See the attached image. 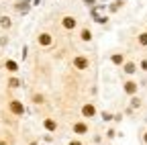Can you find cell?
I'll return each mask as SVG.
<instances>
[{
    "mask_svg": "<svg viewBox=\"0 0 147 145\" xmlns=\"http://www.w3.org/2000/svg\"><path fill=\"white\" fill-rule=\"evenodd\" d=\"M8 111H10L14 117H23V115H25V104H23V100L12 98V100L8 102Z\"/></svg>",
    "mask_w": 147,
    "mask_h": 145,
    "instance_id": "cell-1",
    "label": "cell"
},
{
    "mask_svg": "<svg viewBox=\"0 0 147 145\" xmlns=\"http://www.w3.org/2000/svg\"><path fill=\"white\" fill-rule=\"evenodd\" d=\"M71 63H74V67L76 69H88L90 67V59L86 57V55H76L71 59Z\"/></svg>",
    "mask_w": 147,
    "mask_h": 145,
    "instance_id": "cell-2",
    "label": "cell"
},
{
    "mask_svg": "<svg viewBox=\"0 0 147 145\" xmlns=\"http://www.w3.org/2000/svg\"><path fill=\"white\" fill-rule=\"evenodd\" d=\"M123 90H125V94H129V96H137L139 84H137L135 80H127V82L123 84Z\"/></svg>",
    "mask_w": 147,
    "mask_h": 145,
    "instance_id": "cell-3",
    "label": "cell"
},
{
    "mask_svg": "<svg viewBox=\"0 0 147 145\" xmlns=\"http://www.w3.org/2000/svg\"><path fill=\"white\" fill-rule=\"evenodd\" d=\"M82 115H84L86 119H92V117H96V106L92 104V102H86V104L82 106Z\"/></svg>",
    "mask_w": 147,
    "mask_h": 145,
    "instance_id": "cell-4",
    "label": "cell"
},
{
    "mask_svg": "<svg viewBox=\"0 0 147 145\" xmlns=\"http://www.w3.org/2000/svg\"><path fill=\"white\" fill-rule=\"evenodd\" d=\"M29 8H31V0H18V2L14 4V10L21 12V14H27Z\"/></svg>",
    "mask_w": 147,
    "mask_h": 145,
    "instance_id": "cell-5",
    "label": "cell"
},
{
    "mask_svg": "<svg viewBox=\"0 0 147 145\" xmlns=\"http://www.w3.org/2000/svg\"><path fill=\"white\" fill-rule=\"evenodd\" d=\"M37 43H39L41 47H49L53 43V37H51V33H41L39 37H37Z\"/></svg>",
    "mask_w": 147,
    "mask_h": 145,
    "instance_id": "cell-6",
    "label": "cell"
},
{
    "mask_svg": "<svg viewBox=\"0 0 147 145\" xmlns=\"http://www.w3.org/2000/svg\"><path fill=\"white\" fill-rule=\"evenodd\" d=\"M71 131L76 133V135H86V133H88V123H82V121H78V123H74V127H71Z\"/></svg>",
    "mask_w": 147,
    "mask_h": 145,
    "instance_id": "cell-7",
    "label": "cell"
},
{
    "mask_svg": "<svg viewBox=\"0 0 147 145\" xmlns=\"http://www.w3.org/2000/svg\"><path fill=\"white\" fill-rule=\"evenodd\" d=\"M61 25H63V29H67V31H74V29H76V25H78V21L76 19H74V16H63V19H61Z\"/></svg>",
    "mask_w": 147,
    "mask_h": 145,
    "instance_id": "cell-8",
    "label": "cell"
},
{
    "mask_svg": "<svg viewBox=\"0 0 147 145\" xmlns=\"http://www.w3.org/2000/svg\"><path fill=\"white\" fill-rule=\"evenodd\" d=\"M123 71H125L127 76L137 74V63H135V61H125V63H123Z\"/></svg>",
    "mask_w": 147,
    "mask_h": 145,
    "instance_id": "cell-9",
    "label": "cell"
},
{
    "mask_svg": "<svg viewBox=\"0 0 147 145\" xmlns=\"http://www.w3.org/2000/svg\"><path fill=\"white\" fill-rule=\"evenodd\" d=\"M43 127H45V131L55 133V131H57V121H55V119H45L43 121Z\"/></svg>",
    "mask_w": 147,
    "mask_h": 145,
    "instance_id": "cell-10",
    "label": "cell"
},
{
    "mask_svg": "<svg viewBox=\"0 0 147 145\" xmlns=\"http://www.w3.org/2000/svg\"><path fill=\"white\" fill-rule=\"evenodd\" d=\"M123 4H125L123 0H113V2H110L106 8H108V12H119V10L123 8Z\"/></svg>",
    "mask_w": 147,
    "mask_h": 145,
    "instance_id": "cell-11",
    "label": "cell"
},
{
    "mask_svg": "<svg viewBox=\"0 0 147 145\" xmlns=\"http://www.w3.org/2000/svg\"><path fill=\"white\" fill-rule=\"evenodd\" d=\"M4 67L10 71V74H16V71H18V63H16L14 59H6V61H4Z\"/></svg>",
    "mask_w": 147,
    "mask_h": 145,
    "instance_id": "cell-12",
    "label": "cell"
},
{
    "mask_svg": "<svg viewBox=\"0 0 147 145\" xmlns=\"http://www.w3.org/2000/svg\"><path fill=\"white\" fill-rule=\"evenodd\" d=\"M110 61H113L115 65H123L125 63V55L123 53H113V55H110Z\"/></svg>",
    "mask_w": 147,
    "mask_h": 145,
    "instance_id": "cell-13",
    "label": "cell"
},
{
    "mask_svg": "<svg viewBox=\"0 0 147 145\" xmlns=\"http://www.w3.org/2000/svg\"><path fill=\"white\" fill-rule=\"evenodd\" d=\"M6 84H8V88H12V90H14V88H21V86H23V80H21V78H16V76H12Z\"/></svg>",
    "mask_w": 147,
    "mask_h": 145,
    "instance_id": "cell-14",
    "label": "cell"
},
{
    "mask_svg": "<svg viewBox=\"0 0 147 145\" xmlns=\"http://www.w3.org/2000/svg\"><path fill=\"white\" fill-rule=\"evenodd\" d=\"M12 27V19H10V16H0V29H10Z\"/></svg>",
    "mask_w": 147,
    "mask_h": 145,
    "instance_id": "cell-15",
    "label": "cell"
},
{
    "mask_svg": "<svg viewBox=\"0 0 147 145\" xmlns=\"http://www.w3.org/2000/svg\"><path fill=\"white\" fill-rule=\"evenodd\" d=\"M80 39L82 41H92V31L90 29H82L80 31Z\"/></svg>",
    "mask_w": 147,
    "mask_h": 145,
    "instance_id": "cell-16",
    "label": "cell"
},
{
    "mask_svg": "<svg viewBox=\"0 0 147 145\" xmlns=\"http://www.w3.org/2000/svg\"><path fill=\"white\" fill-rule=\"evenodd\" d=\"M137 43H139L141 47H147V31H143L139 37H137Z\"/></svg>",
    "mask_w": 147,
    "mask_h": 145,
    "instance_id": "cell-17",
    "label": "cell"
},
{
    "mask_svg": "<svg viewBox=\"0 0 147 145\" xmlns=\"http://www.w3.org/2000/svg\"><path fill=\"white\" fill-rule=\"evenodd\" d=\"M92 19H94V23H98V25H104V23H108V16H100V14L92 16Z\"/></svg>",
    "mask_w": 147,
    "mask_h": 145,
    "instance_id": "cell-18",
    "label": "cell"
},
{
    "mask_svg": "<svg viewBox=\"0 0 147 145\" xmlns=\"http://www.w3.org/2000/svg\"><path fill=\"white\" fill-rule=\"evenodd\" d=\"M33 102L35 104H43L45 102V96L43 94H33Z\"/></svg>",
    "mask_w": 147,
    "mask_h": 145,
    "instance_id": "cell-19",
    "label": "cell"
},
{
    "mask_svg": "<svg viewBox=\"0 0 147 145\" xmlns=\"http://www.w3.org/2000/svg\"><path fill=\"white\" fill-rule=\"evenodd\" d=\"M141 106V100L137 96H131V108H139Z\"/></svg>",
    "mask_w": 147,
    "mask_h": 145,
    "instance_id": "cell-20",
    "label": "cell"
},
{
    "mask_svg": "<svg viewBox=\"0 0 147 145\" xmlns=\"http://www.w3.org/2000/svg\"><path fill=\"white\" fill-rule=\"evenodd\" d=\"M6 45H8V37H6V35H2V37H0V49L6 47Z\"/></svg>",
    "mask_w": 147,
    "mask_h": 145,
    "instance_id": "cell-21",
    "label": "cell"
},
{
    "mask_svg": "<svg viewBox=\"0 0 147 145\" xmlns=\"http://www.w3.org/2000/svg\"><path fill=\"white\" fill-rule=\"evenodd\" d=\"M102 119L104 121H113V115H110V113H102Z\"/></svg>",
    "mask_w": 147,
    "mask_h": 145,
    "instance_id": "cell-22",
    "label": "cell"
},
{
    "mask_svg": "<svg viewBox=\"0 0 147 145\" xmlns=\"http://www.w3.org/2000/svg\"><path fill=\"white\" fill-rule=\"evenodd\" d=\"M115 135H117V133H115V129H110V131L106 133V137H108V139H115Z\"/></svg>",
    "mask_w": 147,
    "mask_h": 145,
    "instance_id": "cell-23",
    "label": "cell"
},
{
    "mask_svg": "<svg viewBox=\"0 0 147 145\" xmlns=\"http://www.w3.org/2000/svg\"><path fill=\"white\" fill-rule=\"evenodd\" d=\"M69 145H84V143H82V141H78V139H71V141H69Z\"/></svg>",
    "mask_w": 147,
    "mask_h": 145,
    "instance_id": "cell-24",
    "label": "cell"
},
{
    "mask_svg": "<svg viewBox=\"0 0 147 145\" xmlns=\"http://www.w3.org/2000/svg\"><path fill=\"white\" fill-rule=\"evenodd\" d=\"M141 69H143V71H147V59H143V61H141Z\"/></svg>",
    "mask_w": 147,
    "mask_h": 145,
    "instance_id": "cell-25",
    "label": "cell"
},
{
    "mask_svg": "<svg viewBox=\"0 0 147 145\" xmlns=\"http://www.w3.org/2000/svg\"><path fill=\"white\" fill-rule=\"evenodd\" d=\"M86 2V6H94V0H84Z\"/></svg>",
    "mask_w": 147,
    "mask_h": 145,
    "instance_id": "cell-26",
    "label": "cell"
},
{
    "mask_svg": "<svg viewBox=\"0 0 147 145\" xmlns=\"http://www.w3.org/2000/svg\"><path fill=\"white\" fill-rule=\"evenodd\" d=\"M141 139H143V143L147 145V131H143V137H141Z\"/></svg>",
    "mask_w": 147,
    "mask_h": 145,
    "instance_id": "cell-27",
    "label": "cell"
},
{
    "mask_svg": "<svg viewBox=\"0 0 147 145\" xmlns=\"http://www.w3.org/2000/svg\"><path fill=\"white\" fill-rule=\"evenodd\" d=\"M0 145H8V143H6V141H0Z\"/></svg>",
    "mask_w": 147,
    "mask_h": 145,
    "instance_id": "cell-28",
    "label": "cell"
},
{
    "mask_svg": "<svg viewBox=\"0 0 147 145\" xmlns=\"http://www.w3.org/2000/svg\"><path fill=\"white\" fill-rule=\"evenodd\" d=\"M33 2H35V4H39V2H41V0H33Z\"/></svg>",
    "mask_w": 147,
    "mask_h": 145,
    "instance_id": "cell-29",
    "label": "cell"
},
{
    "mask_svg": "<svg viewBox=\"0 0 147 145\" xmlns=\"http://www.w3.org/2000/svg\"><path fill=\"white\" fill-rule=\"evenodd\" d=\"M0 55H2V49H0Z\"/></svg>",
    "mask_w": 147,
    "mask_h": 145,
    "instance_id": "cell-30",
    "label": "cell"
},
{
    "mask_svg": "<svg viewBox=\"0 0 147 145\" xmlns=\"http://www.w3.org/2000/svg\"><path fill=\"white\" fill-rule=\"evenodd\" d=\"M0 69H2V63H0Z\"/></svg>",
    "mask_w": 147,
    "mask_h": 145,
    "instance_id": "cell-31",
    "label": "cell"
},
{
    "mask_svg": "<svg viewBox=\"0 0 147 145\" xmlns=\"http://www.w3.org/2000/svg\"><path fill=\"white\" fill-rule=\"evenodd\" d=\"M102 2H104V0H102Z\"/></svg>",
    "mask_w": 147,
    "mask_h": 145,
    "instance_id": "cell-32",
    "label": "cell"
}]
</instances>
